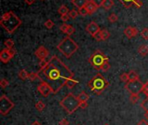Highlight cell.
Wrapping results in <instances>:
<instances>
[{
	"label": "cell",
	"mask_w": 148,
	"mask_h": 125,
	"mask_svg": "<svg viewBox=\"0 0 148 125\" xmlns=\"http://www.w3.org/2000/svg\"><path fill=\"white\" fill-rule=\"evenodd\" d=\"M78 125H80V124H78Z\"/></svg>",
	"instance_id": "obj_54"
},
{
	"label": "cell",
	"mask_w": 148,
	"mask_h": 125,
	"mask_svg": "<svg viewBox=\"0 0 148 125\" xmlns=\"http://www.w3.org/2000/svg\"><path fill=\"white\" fill-rule=\"evenodd\" d=\"M104 125H109V124H104Z\"/></svg>",
	"instance_id": "obj_51"
},
{
	"label": "cell",
	"mask_w": 148,
	"mask_h": 125,
	"mask_svg": "<svg viewBox=\"0 0 148 125\" xmlns=\"http://www.w3.org/2000/svg\"><path fill=\"white\" fill-rule=\"evenodd\" d=\"M138 52L142 56V57H147L148 55V46L146 44H142L139 47Z\"/></svg>",
	"instance_id": "obj_17"
},
{
	"label": "cell",
	"mask_w": 148,
	"mask_h": 125,
	"mask_svg": "<svg viewBox=\"0 0 148 125\" xmlns=\"http://www.w3.org/2000/svg\"><path fill=\"white\" fill-rule=\"evenodd\" d=\"M8 50H9V53H10V57L13 58V57L16 56V50L12 48V49H8Z\"/></svg>",
	"instance_id": "obj_44"
},
{
	"label": "cell",
	"mask_w": 148,
	"mask_h": 125,
	"mask_svg": "<svg viewBox=\"0 0 148 125\" xmlns=\"http://www.w3.org/2000/svg\"><path fill=\"white\" fill-rule=\"evenodd\" d=\"M44 26L47 28V29H52L53 26H54V23L51 19H48L45 23H44Z\"/></svg>",
	"instance_id": "obj_38"
},
{
	"label": "cell",
	"mask_w": 148,
	"mask_h": 125,
	"mask_svg": "<svg viewBox=\"0 0 148 125\" xmlns=\"http://www.w3.org/2000/svg\"><path fill=\"white\" fill-rule=\"evenodd\" d=\"M18 77L21 80H26V79H29V73L27 72L26 70L23 69V70H20L19 72H18Z\"/></svg>",
	"instance_id": "obj_21"
},
{
	"label": "cell",
	"mask_w": 148,
	"mask_h": 125,
	"mask_svg": "<svg viewBox=\"0 0 148 125\" xmlns=\"http://www.w3.org/2000/svg\"><path fill=\"white\" fill-rule=\"evenodd\" d=\"M100 30H101L100 26H99L95 22H91V23H89L87 25V27H86V31H87L89 35H91L93 37H94L96 34H98V33L100 32Z\"/></svg>",
	"instance_id": "obj_10"
},
{
	"label": "cell",
	"mask_w": 148,
	"mask_h": 125,
	"mask_svg": "<svg viewBox=\"0 0 148 125\" xmlns=\"http://www.w3.org/2000/svg\"><path fill=\"white\" fill-rule=\"evenodd\" d=\"M137 125H148V121L147 119H142L138 123Z\"/></svg>",
	"instance_id": "obj_47"
},
{
	"label": "cell",
	"mask_w": 148,
	"mask_h": 125,
	"mask_svg": "<svg viewBox=\"0 0 148 125\" xmlns=\"http://www.w3.org/2000/svg\"><path fill=\"white\" fill-rule=\"evenodd\" d=\"M56 48L65 57L69 58L77 51L79 46L70 37H66L57 44Z\"/></svg>",
	"instance_id": "obj_3"
},
{
	"label": "cell",
	"mask_w": 148,
	"mask_h": 125,
	"mask_svg": "<svg viewBox=\"0 0 148 125\" xmlns=\"http://www.w3.org/2000/svg\"><path fill=\"white\" fill-rule=\"evenodd\" d=\"M90 1H92L97 7H101L102 5V3H103L104 0H90Z\"/></svg>",
	"instance_id": "obj_42"
},
{
	"label": "cell",
	"mask_w": 148,
	"mask_h": 125,
	"mask_svg": "<svg viewBox=\"0 0 148 125\" xmlns=\"http://www.w3.org/2000/svg\"><path fill=\"white\" fill-rule=\"evenodd\" d=\"M128 77H129V81H136V80L140 79L139 75L134 70H130L128 72Z\"/></svg>",
	"instance_id": "obj_22"
},
{
	"label": "cell",
	"mask_w": 148,
	"mask_h": 125,
	"mask_svg": "<svg viewBox=\"0 0 148 125\" xmlns=\"http://www.w3.org/2000/svg\"><path fill=\"white\" fill-rule=\"evenodd\" d=\"M124 34H125V36H126L127 38L132 39V38H134V37H135L138 36L139 30H138L137 28H135V27L128 26V27H127V28L124 30Z\"/></svg>",
	"instance_id": "obj_12"
},
{
	"label": "cell",
	"mask_w": 148,
	"mask_h": 125,
	"mask_svg": "<svg viewBox=\"0 0 148 125\" xmlns=\"http://www.w3.org/2000/svg\"><path fill=\"white\" fill-rule=\"evenodd\" d=\"M69 14H64V15H61V20L62 21V22H67L69 19Z\"/></svg>",
	"instance_id": "obj_41"
},
{
	"label": "cell",
	"mask_w": 148,
	"mask_h": 125,
	"mask_svg": "<svg viewBox=\"0 0 148 125\" xmlns=\"http://www.w3.org/2000/svg\"><path fill=\"white\" fill-rule=\"evenodd\" d=\"M15 107V104L3 94L0 97V114L6 116Z\"/></svg>",
	"instance_id": "obj_8"
},
{
	"label": "cell",
	"mask_w": 148,
	"mask_h": 125,
	"mask_svg": "<svg viewBox=\"0 0 148 125\" xmlns=\"http://www.w3.org/2000/svg\"><path fill=\"white\" fill-rule=\"evenodd\" d=\"M60 30H61L63 33L67 34L68 37H69V36H71L72 34H74V32H75V28H74L72 25H69V24H67V23L62 24V25L60 26Z\"/></svg>",
	"instance_id": "obj_13"
},
{
	"label": "cell",
	"mask_w": 148,
	"mask_h": 125,
	"mask_svg": "<svg viewBox=\"0 0 148 125\" xmlns=\"http://www.w3.org/2000/svg\"><path fill=\"white\" fill-rule=\"evenodd\" d=\"M41 1H44V0H41Z\"/></svg>",
	"instance_id": "obj_52"
},
{
	"label": "cell",
	"mask_w": 148,
	"mask_h": 125,
	"mask_svg": "<svg viewBox=\"0 0 148 125\" xmlns=\"http://www.w3.org/2000/svg\"><path fill=\"white\" fill-rule=\"evenodd\" d=\"M24 2L28 4V5H31L35 3V0H24Z\"/></svg>",
	"instance_id": "obj_48"
},
{
	"label": "cell",
	"mask_w": 148,
	"mask_h": 125,
	"mask_svg": "<svg viewBox=\"0 0 148 125\" xmlns=\"http://www.w3.org/2000/svg\"><path fill=\"white\" fill-rule=\"evenodd\" d=\"M31 125H42V124H41V123H39L38 121H35V122H34V123H33Z\"/></svg>",
	"instance_id": "obj_49"
},
{
	"label": "cell",
	"mask_w": 148,
	"mask_h": 125,
	"mask_svg": "<svg viewBox=\"0 0 148 125\" xmlns=\"http://www.w3.org/2000/svg\"><path fill=\"white\" fill-rule=\"evenodd\" d=\"M100 36L101 37V41H104V40H107L109 37H110V33L108 30L106 29H103V30H100Z\"/></svg>",
	"instance_id": "obj_20"
},
{
	"label": "cell",
	"mask_w": 148,
	"mask_h": 125,
	"mask_svg": "<svg viewBox=\"0 0 148 125\" xmlns=\"http://www.w3.org/2000/svg\"><path fill=\"white\" fill-rule=\"evenodd\" d=\"M88 0H73V1H72L73 4H74L75 7H77L78 9L86 6V4L88 3Z\"/></svg>",
	"instance_id": "obj_16"
},
{
	"label": "cell",
	"mask_w": 148,
	"mask_h": 125,
	"mask_svg": "<svg viewBox=\"0 0 148 125\" xmlns=\"http://www.w3.org/2000/svg\"><path fill=\"white\" fill-rule=\"evenodd\" d=\"M140 36L142 37L143 39L148 40V28H144V29L140 31Z\"/></svg>",
	"instance_id": "obj_35"
},
{
	"label": "cell",
	"mask_w": 148,
	"mask_h": 125,
	"mask_svg": "<svg viewBox=\"0 0 148 125\" xmlns=\"http://www.w3.org/2000/svg\"><path fill=\"white\" fill-rule=\"evenodd\" d=\"M142 5H143V3H142V2H141L140 0H137V1H135L134 3V6L135 8H140V7H142Z\"/></svg>",
	"instance_id": "obj_43"
},
{
	"label": "cell",
	"mask_w": 148,
	"mask_h": 125,
	"mask_svg": "<svg viewBox=\"0 0 148 125\" xmlns=\"http://www.w3.org/2000/svg\"><path fill=\"white\" fill-rule=\"evenodd\" d=\"M126 8H130V7H132V6H134V2L135 1H137V0H119Z\"/></svg>",
	"instance_id": "obj_23"
},
{
	"label": "cell",
	"mask_w": 148,
	"mask_h": 125,
	"mask_svg": "<svg viewBox=\"0 0 148 125\" xmlns=\"http://www.w3.org/2000/svg\"><path fill=\"white\" fill-rule=\"evenodd\" d=\"M120 79L121 82L127 84L129 82V77H128V73H122L121 76H120Z\"/></svg>",
	"instance_id": "obj_31"
},
{
	"label": "cell",
	"mask_w": 148,
	"mask_h": 125,
	"mask_svg": "<svg viewBox=\"0 0 148 125\" xmlns=\"http://www.w3.org/2000/svg\"><path fill=\"white\" fill-rule=\"evenodd\" d=\"M3 44H4V46H5L7 49H12V48L14 47L15 43H14V40H13V39L8 38V39H6V40L3 42Z\"/></svg>",
	"instance_id": "obj_24"
},
{
	"label": "cell",
	"mask_w": 148,
	"mask_h": 125,
	"mask_svg": "<svg viewBox=\"0 0 148 125\" xmlns=\"http://www.w3.org/2000/svg\"><path fill=\"white\" fill-rule=\"evenodd\" d=\"M143 87H144V84L140 79L136 81H129L124 86L125 90H127L131 95L133 94L140 95V93H141L143 90Z\"/></svg>",
	"instance_id": "obj_7"
},
{
	"label": "cell",
	"mask_w": 148,
	"mask_h": 125,
	"mask_svg": "<svg viewBox=\"0 0 148 125\" xmlns=\"http://www.w3.org/2000/svg\"><path fill=\"white\" fill-rule=\"evenodd\" d=\"M29 79L30 81H36V79H42L41 77H39V73L38 72H30L29 73Z\"/></svg>",
	"instance_id": "obj_25"
},
{
	"label": "cell",
	"mask_w": 148,
	"mask_h": 125,
	"mask_svg": "<svg viewBox=\"0 0 148 125\" xmlns=\"http://www.w3.org/2000/svg\"><path fill=\"white\" fill-rule=\"evenodd\" d=\"M114 5V0H104L101 7H103V9H105V10H110Z\"/></svg>",
	"instance_id": "obj_18"
},
{
	"label": "cell",
	"mask_w": 148,
	"mask_h": 125,
	"mask_svg": "<svg viewBox=\"0 0 148 125\" xmlns=\"http://www.w3.org/2000/svg\"><path fill=\"white\" fill-rule=\"evenodd\" d=\"M108 61H109L108 57L99 50H95L88 58V62L90 63V64L97 70H101L102 65Z\"/></svg>",
	"instance_id": "obj_6"
},
{
	"label": "cell",
	"mask_w": 148,
	"mask_h": 125,
	"mask_svg": "<svg viewBox=\"0 0 148 125\" xmlns=\"http://www.w3.org/2000/svg\"><path fill=\"white\" fill-rule=\"evenodd\" d=\"M21 24V19L13 11L5 12L0 20V25L10 34L14 33Z\"/></svg>",
	"instance_id": "obj_2"
},
{
	"label": "cell",
	"mask_w": 148,
	"mask_h": 125,
	"mask_svg": "<svg viewBox=\"0 0 148 125\" xmlns=\"http://www.w3.org/2000/svg\"><path fill=\"white\" fill-rule=\"evenodd\" d=\"M140 107L147 112L148 111V97L145 98L141 103H140Z\"/></svg>",
	"instance_id": "obj_33"
},
{
	"label": "cell",
	"mask_w": 148,
	"mask_h": 125,
	"mask_svg": "<svg viewBox=\"0 0 148 125\" xmlns=\"http://www.w3.org/2000/svg\"><path fill=\"white\" fill-rule=\"evenodd\" d=\"M144 117H145V118H146V119L148 121V111H147V112L144 114Z\"/></svg>",
	"instance_id": "obj_50"
},
{
	"label": "cell",
	"mask_w": 148,
	"mask_h": 125,
	"mask_svg": "<svg viewBox=\"0 0 148 125\" xmlns=\"http://www.w3.org/2000/svg\"><path fill=\"white\" fill-rule=\"evenodd\" d=\"M78 84V81L77 80H75L74 78H71V79H69L66 83V86L68 87V89H72L73 87H75L76 84Z\"/></svg>",
	"instance_id": "obj_26"
},
{
	"label": "cell",
	"mask_w": 148,
	"mask_h": 125,
	"mask_svg": "<svg viewBox=\"0 0 148 125\" xmlns=\"http://www.w3.org/2000/svg\"><path fill=\"white\" fill-rule=\"evenodd\" d=\"M71 1H73V0H71Z\"/></svg>",
	"instance_id": "obj_53"
},
{
	"label": "cell",
	"mask_w": 148,
	"mask_h": 125,
	"mask_svg": "<svg viewBox=\"0 0 148 125\" xmlns=\"http://www.w3.org/2000/svg\"><path fill=\"white\" fill-rule=\"evenodd\" d=\"M77 98H78V100H79L80 103H82V102H88V100L89 99V96L85 91H82L77 96Z\"/></svg>",
	"instance_id": "obj_19"
},
{
	"label": "cell",
	"mask_w": 148,
	"mask_h": 125,
	"mask_svg": "<svg viewBox=\"0 0 148 125\" xmlns=\"http://www.w3.org/2000/svg\"><path fill=\"white\" fill-rule=\"evenodd\" d=\"M69 17H71V18H73V19H75V18H76L77 17H78V15H79V12H78V10H71L69 12Z\"/></svg>",
	"instance_id": "obj_36"
},
{
	"label": "cell",
	"mask_w": 148,
	"mask_h": 125,
	"mask_svg": "<svg viewBox=\"0 0 148 125\" xmlns=\"http://www.w3.org/2000/svg\"><path fill=\"white\" fill-rule=\"evenodd\" d=\"M142 93H144V94L146 95V97H148V81L146 84H144V87H143Z\"/></svg>",
	"instance_id": "obj_40"
},
{
	"label": "cell",
	"mask_w": 148,
	"mask_h": 125,
	"mask_svg": "<svg viewBox=\"0 0 148 125\" xmlns=\"http://www.w3.org/2000/svg\"><path fill=\"white\" fill-rule=\"evenodd\" d=\"M88 102H82V103H80V108H81V109H82V110H84V109L88 108Z\"/></svg>",
	"instance_id": "obj_45"
},
{
	"label": "cell",
	"mask_w": 148,
	"mask_h": 125,
	"mask_svg": "<svg viewBox=\"0 0 148 125\" xmlns=\"http://www.w3.org/2000/svg\"><path fill=\"white\" fill-rule=\"evenodd\" d=\"M60 105L68 114L71 115L80 108V102L76 96L73 93H69L60 101Z\"/></svg>",
	"instance_id": "obj_5"
},
{
	"label": "cell",
	"mask_w": 148,
	"mask_h": 125,
	"mask_svg": "<svg viewBox=\"0 0 148 125\" xmlns=\"http://www.w3.org/2000/svg\"><path fill=\"white\" fill-rule=\"evenodd\" d=\"M108 21L110 23H115V22H117L118 21V16L115 13L110 14L109 17H108Z\"/></svg>",
	"instance_id": "obj_34"
},
{
	"label": "cell",
	"mask_w": 148,
	"mask_h": 125,
	"mask_svg": "<svg viewBox=\"0 0 148 125\" xmlns=\"http://www.w3.org/2000/svg\"><path fill=\"white\" fill-rule=\"evenodd\" d=\"M49 64V60H47V59H43V60H41L40 61V63H39V71L38 72H41L42 70H43L46 67H47V65Z\"/></svg>",
	"instance_id": "obj_27"
},
{
	"label": "cell",
	"mask_w": 148,
	"mask_h": 125,
	"mask_svg": "<svg viewBox=\"0 0 148 125\" xmlns=\"http://www.w3.org/2000/svg\"><path fill=\"white\" fill-rule=\"evenodd\" d=\"M49 55V51L44 47V46H40L36 51H35V56H36L37 58L41 60L47 59L48 56Z\"/></svg>",
	"instance_id": "obj_11"
},
{
	"label": "cell",
	"mask_w": 148,
	"mask_h": 125,
	"mask_svg": "<svg viewBox=\"0 0 148 125\" xmlns=\"http://www.w3.org/2000/svg\"><path fill=\"white\" fill-rule=\"evenodd\" d=\"M108 86L109 82L101 73H97L88 83V87L96 95H101Z\"/></svg>",
	"instance_id": "obj_4"
},
{
	"label": "cell",
	"mask_w": 148,
	"mask_h": 125,
	"mask_svg": "<svg viewBox=\"0 0 148 125\" xmlns=\"http://www.w3.org/2000/svg\"><path fill=\"white\" fill-rule=\"evenodd\" d=\"M12 57H10L8 49H3L0 52V60L3 64H7Z\"/></svg>",
	"instance_id": "obj_14"
},
{
	"label": "cell",
	"mask_w": 148,
	"mask_h": 125,
	"mask_svg": "<svg viewBox=\"0 0 148 125\" xmlns=\"http://www.w3.org/2000/svg\"><path fill=\"white\" fill-rule=\"evenodd\" d=\"M37 90L44 97H49L50 94H54V91H53V89L51 88V86L46 81H44L42 79H41V83L37 86Z\"/></svg>",
	"instance_id": "obj_9"
},
{
	"label": "cell",
	"mask_w": 148,
	"mask_h": 125,
	"mask_svg": "<svg viewBox=\"0 0 148 125\" xmlns=\"http://www.w3.org/2000/svg\"><path fill=\"white\" fill-rule=\"evenodd\" d=\"M35 107H36V109L38 111L42 112V111L45 109V104H44L42 101H38V102L35 104Z\"/></svg>",
	"instance_id": "obj_28"
},
{
	"label": "cell",
	"mask_w": 148,
	"mask_h": 125,
	"mask_svg": "<svg viewBox=\"0 0 148 125\" xmlns=\"http://www.w3.org/2000/svg\"><path fill=\"white\" fill-rule=\"evenodd\" d=\"M78 12H79V15H81L82 17H86L87 15H89V13H88V10H87V8L85 6L80 8L78 10Z\"/></svg>",
	"instance_id": "obj_32"
},
{
	"label": "cell",
	"mask_w": 148,
	"mask_h": 125,
	"mask_svg": "<svg viewBox=\"0 0 148 125\" xmlns=\"http://www.w3.org/2000/svg\"><path fill=\"white\" fill-rule=\"evenodd\" d=\"M86 8H87V10H88V13H89V15H91V14H93V13H95V11H96V10H97V6L92 2V1H88V3L86 4V6H85Z\"/></svg>",
	"instance_id": "obj_15"
},
{
	"label": "cell",
	"mask_w": 148,
	"mask_h": 125,
	"mask_svg": "<svg viewBox=\"0 0 148 125\" xmlns=\"http://www.w3.org/2000/svg\"><path fill=\"white\" fill-rule=\"evenodd\" d=\"M129 100H130V102H131L132 104H137V103L139 102V100H140V95L133 94V95H131V96H130Z\"/></svg>",
	"instance_id": "obj_30"
},
{
	"label": "cell",
	"mask_w": 148,
	"mask_h": 125,
	"mask_svg": "<svg viewBox=\"0 0 148 125\" xmlns=\"http://www.w3.org/2000/svg\"><path fill=\"white\" fill-rule=\"evenodd\" d=\"M58 13L61 15H64V14H69V9L66 5L62 4V6L59 7L58 9Z\"/></svg>",
	"instance_id": "obj_29"
},
{
	"label": "cell",
	"mask_w": 148,
	"mask_h": 125,
	"mask_svg": "<svg viewBox=\"0 0 148 125\" xmlns=\"http://www.w3.org/2000/svg\"><path fill=\"white\" fill-rule=\"evenodd\" d=\"M59 125H69V122L67 119H62L59 122Z\"/></svg>",
	"instance_id": "obj_46"
},
{
	"label": "cell",
	"mask_w": 148,
	"mask_h": 125,
	"mask_svg": "<svg viewBox=\"0 0 148 125\" xmlns=\"http://www.w3.org/2000/svg\"><path fill=\"white\" fill-rule=\"evenodd\" d=\"M41 72H42L45 77L46 82L53 89L54 94L58 93L66 86V83L69 79L74 78L72 70L56 56H53L49 60V64Z\"/></svg>",
	"instance_id": "obj_1"
},
{
	"label": "cell",
	"mask_w": 148,
	"mask_h": 125,
	"mask_svg": "<svg viewBox=\"0 0 148 125\" xmlns=\"http://www.w3.org/2000/svg\"><path fill=\"white\" fill-rule=\"evenodd\" d=\"M8 85H9V81H8L7 79H5V78H3V79L0 81V86H1L3 89L6 88Z\"/></svg>",
	"instance_id": "obj_39"
},
{
	"label": "cell",
	"mask_w": 148,
	"mask_h": 125,
	"mask_svg": "<svg viewBox=\"0 0 148 125\" xmlns=\"http://www.w3.org/2000/svg\"><path fill=\"white\" fill-rule=\"evenodd\" d=\"M109 69H110V64H109V61H108L102 65V67L101 68V70L103 72H108Z\"/></svg>",
	"instance_id": "obj_37"
}]
</instances>
